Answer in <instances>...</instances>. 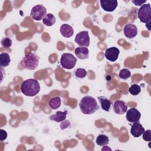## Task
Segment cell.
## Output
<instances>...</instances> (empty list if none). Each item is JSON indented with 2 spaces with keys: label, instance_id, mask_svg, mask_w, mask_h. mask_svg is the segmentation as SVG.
I'll list each match as a JSON object with an SVG mask.
<instances>
[{
  "label": "cell",
  "instance_id": "obj_1",
  "mask_svg": "<svg viewBox=\"0 0 151 151\" xmlns=\"http://www.w3.org/2000/svg\"><path fill=\"white\" fill-rule=\"evenodd\" d=\"M79 107L81 111L84 114H93L99 108L96 100L90 96L83 97L80 101Z\"/></svg>",
  "mask_w": 151,
  "mask_h": 151
},
{
  "label": "cell",
  "instance_id": "obj_2",
  "mask_svg": "<svg viewBox=\"0 0 151 151\" xmlns=\"http://www.w3.org/2000/svg\"><path fill=\"white\" fill-rule=\"evenodd\" d=\"M21 91L26 96H35L40 91V83L35 79L29 78L25 80L21 85Z\"/></svg>",
  "mask_w": 151,
  "mask_h": 151
},
{
  "label": "cell",
  "instance_id": "obj_3",
  "mask_svg": "<svg viewBox=\"0 0 151 151\" xmlns=\"http://www.w3.org/2000/svg\"><path fill=\"white\" fill-rule=\"evenodd\" d=\"M39 60L38 56L36 54L31 52L24 55L21 61V65L25 69L34 70L38 66Z\"/></svg>",
  "mask_w": 151,
  "mask_h": 151
},
{
  "label": "cell",
  "instance_id": "obj_4",
  "mask_svg": "<svg viewBox=\"0 0 151 151\" xmlns=\"http://www.w3.org/2000/svg\"><path fill=\"white\" fill-rule=\"evenodd\" d=\"M137 17L142 22H151V7L150 4H144L138 9Z\"/></svg>",
  "mask_w": 151,
  "mask_h": 151
},
{
  "label": "cell",
  "instance_id": "obj_5",
  "mask_svg": "<svg viewBox=\"0 0 151 151\" xmlns=\"http://www.w3.org/2000/svg\"><path fill=\"white\" fill-rule=\"evenodd\" d=\"M77 61L76 58L72 54L64 53L62 54L60 58V64L63 68L70 70L73 68Z\"/></svg>",
  "mask_w": 151,
  "mask_h": 151
},
{
  "label": "cell",
  "instance_id": "obj_6",
  "mask_svg": "<svg viewBox=\"0 0 151 151\" xmlns=\"http://www.w3.org/2000/svg\"><path fill=\"white\" fill-rule=\"evenodd\" d=\"M47 15V9L42 5H37L34 6L31 11L30 15L35 21H40Z\"/></svg>",
  "mask_w": 151,
  "mask_h": 151
},
{
  "label": "cell",
  "instance_id": "obj_7",
  "mask_svg": "<svg viewBox=\"0 0 151 151\" xmlns=\"http://www.w3.org/2000/svg\"><path fill=\"white\" fill-rule=\"evenodd\" d=\"M74 41L78 45H80V47H88L90 41L88 32L87 31L79 32L76 35Z\"/></svg>",
  "mask_w": 151,
  "mask_h": 151
},
{
  "label": "cell",
  "instance_id": "obj_8",
  "mask_svg": "<svg viewBox=\"0 0 151 151\" xmlns=\"http://www.w3.org/2000/svg\"><path fill=\"white\" fill-rule=\"evenodd\" d=\"M141 117V114L140 111L136 108H130L126 111V120L130 122H139Z\"/></svg>",
  "mask_w": 151,
  "mask_h": 151
},
{
  "label": "cell",
  "instance_id": "obj_9",
  "mask_svg": "<svg viewBox=\"0 0 151 151\" xmlns=\"http://www.w3.org/2000/svg\"><path fill=\"white\" fill-rule=\"evenodd\" d=\"M119 54L120 50L118 48L116 47H111L106 49L104 55L107 60L111 62H114L117 60Z\"/></svg>",
  "mask_w": 151,
  "mask_h": 151
},
{
  "label": "cell",
  "instance_id": "obj_10",
  "mask_svg": "<svg viewBox=\"0 0 151 151\" xmlns=\"http://www.w3.org/2000/svg\"><path fill=\"white\" fill-rule=\"evenodd\" d=\"M100 2L102 9L107 12L114 11L118 5L116 0H101Z\"/></svg>",
  "mask_w": 151,
  "mask_h": 151
},
{
  "label": "cell",
  "instance_id": "obj_11",
  "mask_svg": "<svg viewBox=\"0 0 151 151\" xmlns=\"http://www.w3.org/2000/svg\"><path fill=\"white\" fill-rule=\"evenodd\" d=\"M137 27L132 24H126L123 28L124 35L129 39L134 38L137 34Z\"/></svg>",
  "mask_w": 151,
  "mask_h": 151
},
{
  "label": "cell",
  "instance_id": "obj_12",
  "mask_svg": "<svg viewBox=\"0 0 151 151\" xmlns=\"http://www.w3.org/2000/svg\"><path fill=\"white\" fill-rule=\"evenodd\" d=\"M113 111L117 114H123L127 110V106L123 100H116L113 104Z\"/></svg>",
  "mask_w": 151,
  "mask_h": 151
},
{
  "label": "cell",
  "instance_id": "obj_13",
  "mask_svg": "<svg viewBox=\"0 0 151 151\" xmlns=\"http://www.w3.org/2000/svg\"><path fill=\"white\" fill-rule=\"evenodd\" d=\"M144 131L145 128L139 122H134L130 129V133L134 137H140Z\"/></svg>",
  "mask_w": 151,
  "mask_h": 151
},
{
  "label": "cell",
  "instance_id": "obj_14",
  "mask_svg": "<svg viewBox=\"0 0 151 151\" xmlns=\"http://www.w3.org/2000/svg\"><path fill=\"white\" fill-rule=\"evenodd\" d=\"M76 57L80 60H85L88 58L89 51L87 47H78L74 50Z\"/></svg>",
  "mask_w": 151,
  "mask_h": 151
},
{
  "label": "cell",
  "instance_id": "obj_15",
  "mask_svg": "<svg viewBox=\"0 0 151 151\" xmlns=\"http://www.w3.org/2000/svg\"><path fill=\"white\" fill-rule=\"evenodd\" d=\"M60 32L61 34L65 38H70L72 37L74 34V29L73 27L67 24H64L61 25L60 29Z\"/></svg>",
  "mask_w": 151,
  "mask_h": 151
},
{
  "label": "cell",
  "instance_id": "obj_16",
  "mask_svg": "<svg viewBox=\"0 0 151 151\" xmlns=\"http://www.w3.org/2000/svg\"><path fill=\"white\" fill-rule=\"evenodd\" d=\"M97 99L100 102L101 109L106 111H109L113 104L112 101L104 96H99L97 97Z\"/></svg>",
  "mask_w": 151,
  "mask_h": 151
},
{
  "label": "cell",
  "instance_id": "obj_17",
  "mask_svg": "<svg viewBox=\"0 0 151 151\" xmlns=\"http://www.w3.org/2000/svg\"><path fill=\"white\" fill-rule=\"evenodd\" d=\"M67 114V111L65 110L64 111H58L54 114H52L50 116V119L51 120L56 122H61L64 120L66 118Z\"/></svg>",
  "mask_w": 151,
  "mask_h": 151
},
{
  "label": "cell",
  "instance_id": "obj_18",
  "mask_svg": "<svg viewBox=\"0 0 151 151\" xmlns=\"http://www.w3.org/2000/svg\"><path fill=\"white\" fill-rule=\"evenodd\" d=\"M61 104V99L58 96L52 97L48 101L49 107L53 110H56L58 109L60 107Z\"/></svg>",
  "mask_w": 151,
  "mask_h": 151
},
{
  "label": "cell",
  "instance_id": "obj_19",
  "mask_svg": "<svg viewBox=\"0 0 151 151\" xmlns=\"http://www.w3.org/2000/svg\"><path fill=\"white\" fill-rule=\"evenodd\" d=\"M11 62V58L9 54L6 52H2L0 54V66L5 67L8 66Z\"/></svg>",
  "mask_w": 151,
  "mask_h": 151
},
{
  "label": "cell",
  "instance_id": "obj_20",
  "mask_svg": "<svg viewBox=\"0 0 151 151\" xmlns=\"http://www.w3.org/2000/svg\"><path fill=\"white\" fill-rule=\"evenodd\" d=\"M55 17L52 14H47L45 17L42 19L43 24L48 27H51L53 25L55 22Z\"/></svg>",
  "mask_w": 151,
  "mask_h": 151
},
{
  "label": "cell",
  "instance_id": "obj_21",
  "mask_svg": "<svg viewBox=\"0 0 151 151\" xmlns=\"http://www.w3.org/2000/svg\"><path fill=\"white\" fill-rule=\"evenodd\" d=\"M109 142V138L107 135L105 134H99L96 140V143L97 145L100 146H104L107 145Z\"/></svg>",
  "mask_w": 151,
  "mask_h": 151
},
{
  "label": "cell",
  "instance_id": "obj_22",
  "mask_svg": "<svg viewBox=\"0 0 151 151\" xmlns=\"http://www.w3.org/2000/svg\"><path fill=\"white\" fill-rule=\"evenodd\" d=\"M130 76H131V73L130 70L127 68H123L119 72V77L121 79L126 80L129 77H130Z\"/></svg>",
  "mask_w": 151,
  "mask_h": 151
},
{
  "label": "cell",
  "instance_id": "obj_23",
  "mask_svg": "<svg viewBox=\"0 0 151 151\" xmlns=\"http://www.w3.org/2000/svg\"><path fill=\"white\" fill-rule=\"evenodd\" d=\"M140 91H141L140 86L136 84H132L129 89V93L131 94H132L133 96H136V95L139 94L140 93Z\"/></svg>",
  "mask_w": 151,
  "mask_h": 151
},
{
  "label": "cell",
  "instance_id": "obj_24",
  "mask_svg": "<svg viewBox=\"0 0 151 151\" xmlns=\"http://www.w3.org/2000/svg\"><path fill=\"white\" fill-rule=\"evenodd\" d=\"M75 76L79 78H83L87 76V71L83 68H78L75 71Z\"/></svg>",
  "mask_w": 151,
  "mask_h": 151
},
{
  "label": "cell",
  "instance_id": "obj_25",
  "mask_svg": "<svg viewBox=\"0 0 151 151\" xmlns=\"http://www.w3.org/2000/svg\"><path fill=\"white\" fill-rule=\"evenodd\" d=\"M1 45L5 48H9L11 45H12V41L11 40V39H10L8 37H5V38H4L1 41Z\"/></svg>",
  "mask_w": 151,
  "mask_h": 151
},
{
  "label": "cell",
  "instance_id": "obj_26",
  "mask_svg": "<svg viewBox=\"0 0 151 151\" xmlns=\"http://www.w3.org/2000/svg\"><path fill=\"white\" fill-rule=\"evenodd\" d=\"M143 134V139L146 142H150L151 141V130L149 129L147 130H145Z\"/></svg>",
  "mask_w": 151,
  "mask_h": 151
},
{
  "label": "cell",
  "instance_id": "obj_27",
  "mask_svg": "<svg viewBox=\"0 0 151 151\" xmlns=\"http://www.w3.org/2000/svg\"><path fill=\"white\" fill-rule=\"evenodd\" d=\"M60 129L61 130H64L66 128L70 126V122L68 120H64L63 122H61V124H60Z\"/></svg>",
  "mask_w": 151,
  "mask_h": 151
},
{
  "label": "cell",
  "instance_id": "obj_28",
  "mask_svg": "<svg viewBox=\"0 0 151 151\" xmlns=\"http://www.w3.org/2000/svg\"><path fill=\"white\" fill-rule=\"evenodd\" d=\"M7 137V133L3 129H1V141H3L6 139Z\"/></svg>",
  "mask_w": 151,
  "mask_h": 151
},
{
  "label": "cell",
  "instance_id": "obj_29",
  "mask_svg": "<svg viewBox=\"0 0 151 151\" xmlns=\"http://www.w3.org/2000/svg\"><path fill=\"white\" fill-rule=\"evenodd\" d=\"M132 2L136 6H140L144 4L146 2V0L145 1H142V0H134V1H132Z\"/></svg>",
  "mask_w": 151,
  "mask_h": 151
},
{
  "label": "cell",
  "instance_id": "obj_30",
  "mask_svg": "<svg viewBox=\"0 0 151 151\" xmlns=\"http://www.w3.org/2000/svg\"><path fill=\"white\" fill-rule=\"evenodd\" d=\"M111 150V149L110 148V147H109V146H104V147H103L102 149H101V150L102 151H103V150Z\"/></svg>",
  "mask_w": 151,
  "mask_h": 151
},
{
  "label": "cell",
  "instance_id": "obj_31",
  "mask_svg": "<svg viewBox=\"0 0 151 151\" xmlns=\"http://www.w3.org/2000/svg\"><path fill=\"white\" fill-rule=\"evenodd\" d=\"M146 26L147 27L148 30L150 31V23H147V24H146Z\"/></svg>",
  "mask_w": 151,
  "mask_h": 151
}]
</instances>
